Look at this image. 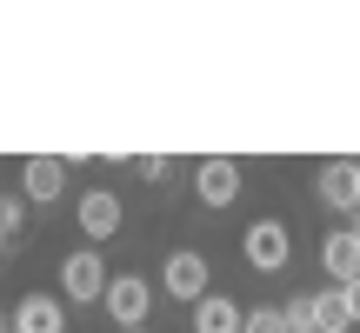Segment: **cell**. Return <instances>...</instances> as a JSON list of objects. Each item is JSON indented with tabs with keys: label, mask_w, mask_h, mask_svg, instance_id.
Returning a JSON list of instances; mask_svg holds the SVG:
<instances>
[{
	"label": "cell",
	"mask_w": 360,
	"mask_h": 333,
	"mask_svg": "<svg viewBox=\"0 0 360 333\" xmlns=\"http://www.w3.org/2000/svg\"><path fill=\"white\" fill-rule=\"evenodd\" d=\"M107 287H114V273H107L101 247H80V254L60 260V300H80V307H94V300H107Z\"/></svg>",
	"instance_id": "cell-1"
},
{
	"label": "cell",
	"mask_w": 360,
	"mask_h": 333,
	"mask_svg": "<svg viewBox=\"0 0 360 333\" xmlns=\"http://www.w3.org/2000/svg\"><path fill=\"white\" fill-rule=\"evenodd\" d=\"M107 320H114L120 333H141L147 327V313H154V287L141 280V273H114V287H107Z\"/></svg>",
	"instance_id": "cell-2"
},
{
	"label": "cell",
	"mask_w": 360,
	"mask_h": 333,
	"mask_svg": "<svg viewBox=\"0 0 360 333\" xmlns=\"http://www.w3.org/2000/svg\"><path fill=\"white\" fill-rule=\"evenodd\" d=\"M207 280H214V267H207V254H193V247L167 254V267H160V287H167L174 300H187V307L207 300Z\"/></svg>",
	"instance_id": "cell-3"
},
{
	"label": "cell",
	"mask_w": 360,
	"mask_h": 333,
	"mask_svg": "<svg viewBox=\"0 0 360 333\" xmlns=\"http://www.w3.org/2000/svg\"><path fill=\"white\" fill-rule=\"evenodd\" d=\"M240 254H247V267H254V273H281L287 254H294V240H287L281 220H254V227H247V240H240Z\"/></svg>",
	"instance_id": "cell-4"
},
{
	"label": "cell",
	"mask_w": 360,
	"mask_h": 333,
	"mask_svg": "<svg viewBox=\"0 0 360 333\" xmlns=\"http://www.w3.org/2000/svg\"><path fill=\"white\" fill-rule=\"evenodd\" d=\"M74 220H80V233H87L94 247H101V240H114V233H120V193L87 187V193H80V207H74Z\"/></svg>",
	"instance_id": "cell-5"
},
{
	"label": "cell",
	"mask_w": 360,
	"mask_h": 333,
	"mask_svg": "<svg viewBox=\"0 0 360 333\" xmlns=\"http://www.w3.org/2000/svg\"><path fill=\"white\" fill-rule=\"evenodd\" d=\"M193 193H200V207H233L240 200V160H200L193 166Z\"/></svg>",
	"instance_id": "cell-6"
},
{
	"label": "cell",
	"mask_w": 360,
	"mask_h": 333,
	"mask_svg": "<svg viewBox=\"0 0 360 333\" xmlns=\"http://www.w3.org/2000/svg\"><path fill=\"white\" fill-rule=\"evenodd\" d=\"M60 193H67V160L34 154V160L20 166V200H40V207H47V200H60Z\"/></svg>",
	"instance_id": "cell-7"
},
{
	"label": "cell",
	"mask_w": 360,
	"mask_h": 333,
	"mask_svg": "<svg viewBox=\"0 0 360 333\" xmlns=\"http://www.w3.org/2000/svg\"><path fill=\"white\" fill-rule=\"evenodd\" d=\"M321 200L334 214H360V166L354 160H327L321 166Z\"/></svg>",
	"instance_id": "cell-8"
},
{
	"label": "cell",
	"mask_w": 360,
	"mask_h": 333,
	"mask_svg": "<svg viewBox=\"0 0 360 333\" xmlns=\"http://www.w3.org/2000/svg\"><path fill=\"white\" fill-rule=\"evenodd\" d=\"M7 320H13V333H67V307L53 294H27Z\"/></svg>",
	"instance_id": "cell-9"
},
{
	"label": "cell",
	"mask_w": 360,
	"mask_h": 333,
	"mask_svg": "<svg viewBox=\"0 0 360 333\" xmlns=\"http://www.w3.org/2000/svg\"><path fill=\"white\" fill-rule=\"evenodd\" d=\"M321 267L334 273V287L360 280V240H354L347 227H340V233H327V240H321Z\"/></svg>",
	"instance_id": "cell-10"
},
{
	"label": "cell",
	"mask_w": 360,
	"mask_h": 333,
	"mask_svg": "<svg viewBox=\"0 0 360 333\" xmlns=\"http://www.w3.org/2000/svg\"><path fill=\"white\" fill-rule=\"evenodd\" d=\"M193 333H247V313L233 307L227 294H207L200 307H193Z\"/></svg>",
	"instance_id": "cell-11"
},
{
	"label": "cell",
	"mask_w": 360,
	"mask_h": 333,
	"mask_svg": "<svg viewBox=\"0 0 360 333\" xmlns=\"http://www.w3.org/2000/svg\"><path fill=\"white\" fill-rule=\"evenodd\" d=\"M347 327H354V313H347V300H340V287L314 294V333H347Z\"/></svg>",
	"instance_id": "cell-12"
},
{
	"label": "cell",
	"mask_w": 360,
	"mask_h": 333,
	"mask_svg": "<svg viewBox=\"0 0 360 333\" xmlns=\"http://www.w3.org/2000/svg\"><path fill=\"white\" fill-rule=\"evenodd\" d=\"M247 333H294L287 327V307H254L247 313Z\"/></svg>",
	"instance_id": "cell-13"
},
{
	"label": "cell",
	"mask_w": 360,
	"mask_h": 333,
	"mask_svg": "<svg viewBox=\"0 0 360 333\" xmlns=\"http://www.w3.org/2000/svg\"><path fill=\"white\" fill-rule=\"evenodd\" d=\"M20 227H27V200H20V193H0V233L13 240Z\"/></svg>",
	"instance_id": "cell-14"
},
{
	"label": "cell",
	"mask_w": 360,
	"mask_h": 333,
	"mask_svg": "<svg viewBox=\"0 0 360 333\" xmlns=\"http://www.w3.org/2000/svg\"><path fill=\"white\" fill-rule=\"evenodd\" d=\"M134 166H141V180H167V174H174V160H167V154H141Z\"/></svg>",
	"instance_id": "cell-15"
},
{
	"label": "cell",
	"mask_w": 360,
	"mask_h": 333,
	"mask_svg": "<svg viewBox=\"0 0 360 333\" xmlns=\"http://www.w3.org/2000/svg\"><path fill=\"white\" fill-rule=\"evenodd\" d=\"M340 300H347V313L360 320V280H347V287H340Z\"/></svg>",
	"instance_id": "cell-16"
},
{
	"label": "cell",
	"mask_w": 360,
	"mask_h": 333,
	"mask_svg": "<svg viewBox=\"0 0 360 333\" xmlns=\"http://www.w3.org/2000/svg\"><path fill=\"white\" fill-rule=\"evenodd\" d=\"M0 333H13V320H7V313H0Z\"/></svg>",
	"instance_id": "cell-17"
},
{
	"label": "cell",
	"mask_w": 360,
	"mask_h": 333,
	"mask_svg": "<svg viewBox=\"0 0 360 333\" xmlns=\"http://www.w3.org/2000/svg\"><path fill=\"white\" fill-rule=\"evenodd\" d=\"M347 233H354V240H360V214H354V227H347Z\"/></svg>",
	"instance_id": "cell-18"
},
{
	"label": "cell",
	"mask_w": 360,
	"mask_h": 333,
	"mask_svg": "<svg viewBox=\"0 0 360 333\" xmlns=\"http://www.w3.org/2000/svg\"><path fill=\"white\" fill-rule=\"evenodd\" d=\"M0 254H7V233H0Z\"/></svg>",
	"instance_id": "cell-19"
},
{
	"label": "cell",
	"mask_w": 360,
	"mask_h": 333,
	"mask_svg": "<svg viewBox=\"0 0 360 333\" xmlns=\"http://www.w3.org/2000/svg\"><path fill=\"white\" fill-rule=\"evenodd\" d=\"M354 166H360V160H354Z\"/></svg>",
	"instance_id": "cell-20"
},
{
	"label": "cell",
	"mask_w": 360,
	"mask_h": 333,
	"mask_svg": "<svg viewBox=\"0 0 360 333\" xmlns=\"http://www.w3.org/2000/svg\"><path fill=\"white\" fill-rule=\"evenodd\" d=\"M141 333H147V327H141Z\"/></svg>",
	"instance_id": "cell-21"
}]
</instances>
